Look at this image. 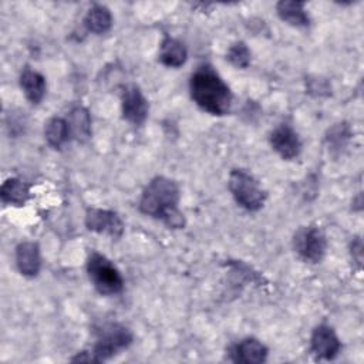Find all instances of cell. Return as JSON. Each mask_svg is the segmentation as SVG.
<instances>
[{
    "label": "cell",
    "mask_w": 364,
    "mask_h": 364,
    "mask_svg": "<svg viewBox=\"0 0 364 364\" xmlns=\"http://www.w3.org/2000/svg\"><path fill=\"white\" fill-rule=\"evenodd\" d=\"M181 191L178 183L166 176H155L144 188L139 210L154 219L162 220L171 229H182L185 218L178 209Z\"/></svg>",
    "instance_id": "cell-1"
},
{
    "label": "cell",
    "mask_w": 364,
    "mask_h": 364,
    "mask_svg": "<svg viewBox=\"0 0 364 364\" xmlns=\"http://www.w3.org/2000/svg\"><path fill=\"white\" fill-rule=\"evenodd\" d=\"M189 94L193 102L212 115H226L232 107V91L209 64L199 65L191 75Z\"/></svg>",
    "instance_id": "cell-2"
},
{
    "label": "cell",
    "mask_w": 364,
    "mask_h": 364,
    "mask_svg": "<svg viewBox=\"0 0 364 364\" xmlns=\"http://www.w3.org/2000/svg\"><path fill=\"white\" fill-rule=\"evenodd\" d=\"M87 274L102 296H115L124 290V279L115 264L104 255L92 252L87 260Z\"/></svg>",
    "instance_id": "cell-3"
},
{
    "label": "cell",
    "mask_w": 364,
    "mask_h": 364,
    "mask_svg": "<svg viewBox=\"0 0 364 364\" xmlns=\"http://www.w3.org/2000/svg\"><path fill=\"white\" fill-rule=\"evenodd\" d=\"M228 185L233 199L240 208L249 212H257L263 208L267 193L252 173L239 168L232 169Z\"/></svg>",
    "instance_id": "cell-4"
},
{
    "label": "cell",
    "mask_w": 364,
    "mask_h": 364,
    "mask_svg": "<svg viewBox=\"0 0 364 364\" xmlns=\"http://www.w3.org/2000/svg\"><path fill=\"white\" fill-rule=\"evenodd\" d=\"M134 340V336L128 327L119 323H107L98 330L97 343L94 344L91 353L95 358V363H102L119 351L128 348Z\"/></svg>",
    "instance_id": "cell-5"
},
{
    "label": "cell",
    "mask_w": 364,
    "mask_h": 364,
    "mask_svg": "<svg viewBox=\"0 0 364 364\" xmlns=\"http://www.w3.org/2000/svg\"><path fill=\"white\" fill-rule=\"evenodd\" d=\"M293 249L307 263H320L327 252V239L323 230L309 225L299 228L293 235Z\"/></svg>",
    "instance_id": "cell-6"
},
{
    "label": "cell",
    "mask_w": 364,
    "mask_h": 364,
    "mask_svg": "<svg viewBox=\"0 0 364 364\" xmlns=\"http://www.w3.org/2000/svg\"><path fill=\"white\" fill-rule=\"evenodd\" d=\"M85 226L88 230L119 239L124 235V222L119 215L109 209L88 208L85 212Z\"/></svg>",
    "instance_id": "cell-7"
},
{
    "label": "cell",
    "mask_w": 364,
    "mask_h": 364,
    "mask_svg": "<svg viewBox=\"0 0 364 364\" xmlns=\"http://www.w3.org/2000/svg\"><path fill=\"white\" fill-rule=\"evenodd\" d=\"M121 111L122 118L132 125H141L145 122L149 112V104L138 85L129 84L122 88Z\"/></svg>",
    "instance_id": "cell-8"
},
{
    "label": "cell",
    "mask_w": 364,
    "mask_h": 364,
    "mask_svg": "<svg viewBox=\"0 0 364 364\" xmlns=\"http://www.w3.org/2000/svg\"><path fill=\"white\" fill-rule=\"evenodd\" d=\"M310 351L320 360H334L341 351V341L333 327L318 324L310 337Z\"/></svg>",
    "instance_id": "cell-9"
},
{
    "label": "cell",
    "mask_w": 364,
    "mask_h": 364,
    "mask_svg": "<svg viewBox=\"0 0 364 364\" xmlns=\"http://www.w3.org/2000/svg\"><path fill=\"white\" fill-rule=\"evenodd\" d=\"M272 148L277 152V155L286 161H291L297 158L301 152V141L299 134L289 125L280 124L277 125L269 136Z\"/></svg>",
    "instance_id": "cell-10"
},
{
    "label": "cell",
    "mask_w": 364,
    "mask_h": 364,
    "mask_svg": "<svg viewBox=\"0 0 364 364\" xmlns=\"http://www.w3.org/2000/svg\"><path fill=\"white\" fill-rule=\"evenodd\" d=\"M269 348L255 337H246L233 344L229 350V357L233 363L260 364L267 360Z\"/></svg>",
    "instance_id": "cell-11"
},
{
    "label": "cell",
    "mask_w": 364,
    "mask_h": 364,
    "mask_svg": "<svg viewBox=\"0 0 364 364\" xmlns=\"http://www.w3.org/2000/svg\"><path fill=\"white\" fill-rule=\"evenodd\" d=\"M16 266L26 277H36L41 269L40 247L36 242H20L16 247Z\"/></svg>",
    "instance_id": "cell-12"
},
{
    "label": "cell",
    "mask_w": 364,
    "mask_h": 364,
    "mask_svg": "<svg viewBox=\"0 0 364 364\" xmlns=\"http://www.w3.org/2000/svg\"><path fill=\"white\" fill-rule=\"evenodd\" d=\"M20 87L26 95V98L37 105L43 101L44 95H46V90H47V82L43 74H40L38 71L30 68V67H24L21 74H20Z\"/></svg>",
    "instance_id": "cell-13"
},
{
    "label": "cell",
    "mask_w": 364,
    "mask_h": 364,
    "mask_svg": "<svg viewBox=\"0 0 364 364\" xmlns=\"http://www.w3.org/2000/svg\"><path fill=\"white\" fill-rule=\"evenodd\" d=\"M67 124L70 128L71 139L77 142H87L91 138V117L85 107L75 105L68 111Z\"/></svg>",
    "instance_id": "cell-14"
},
{
    "label": "cell",
    "mask_w": 364,
    "mask_h": 364,
    "mask_svg": "<svg viewBox=\"0 0 364 364\" xmlns=\"http://www.w3.org/2000/svg\"><path fill=\"white\" fill-rule=\"evenodd\" d=\"M276 11L280 20L286 21L293 27H307L310 26V17L306 10L304 1L296 0H282L276 4Z\"/></svg>",
    "instance_id": "cell-15"
},
{
    "label": "cell",
    "mask_w": 364,
    "mask_h": 364,
    "mask_svg": "<svg viewBox=\"0 0 364 364\" xmlns=\"http://www.w3.org/2000/svg\"><path fill=\"white\" fill-rule=\"evenodd\" d=\"M159 61L165 67L178 68L188 60V50L185 44L173 37H165L159 46Z\"/></svg>",
    "instance_id": "cell-16"
},
{
    "label": "cell",
    "mask_w": 364,
    "mask_h": 364,
    "mask_svg": "<svg viewBox=\"0 0 364 364\" xmlns=\"http://www.w3.org/2000/svg\"><path fill=\"white\" fill-rule=\"evenodd\" d=\"M0 198L3 203L23 206L30 199V186L20 178H9L1 183Z\"/></svg>",
    "instance_id": "cell-17"
},
{
    "label": "cell",
    "mask_w": 364,
    "mask_h": 364,
    "mask_svg": "<svg viewBox=\"0 0 364 364\" xmlns=\"http://www.w3.org/2000/svg\"><path fill=\"white\" fill-rule=\"evenodd\" d=\"M84 26L94 34H105L112 27V14L104 4H94L84 17Z\"/></svg>",
    "instance_id": "cell-18"
},
{
    "label": "cell",
    "mask_w": 364,
    "mask_h": 364,
    "mask_svg": "<svg viewBox=\"0 0 364 364\" xmlns=\"http://www.w3.org/2000/svg\"><path fill=\"white\" fill-rule=\"evenodd\" d=\"M44 138L51 148L61 149L71 139L67 119L61 117L50 118L44 127Z\"/></svg>",
    "instance_id": "cell-19"
},
{
    "label": "cell",
    "mask_w": 364,
    "mask_h": 364,
    "mask_svg": "<svg viewBox=\"0 0 364 364\" xmlns=\"http://www.w3.org/2000/svg\"><path fill=\"white\" fill-rule=\"evenodd\" d=\"M350 136H351V131L348 124L338 122L333 125L326 134V142H327L328 151L340 152L348 144Z\"/></svg>",
    "instance_id": "cell-20"
},
{
    "label": "cell",
    "mask_w": 364,
    "mask_h": 364,
    "mask_svg": "<svg viewBox=\"0 0 364 364\" xmlns=\"http://www.w3.org/2000/svg\"><path fill=\"white\" fill-rule=\"evenodd\" d=\"M226 60L236 68H247L252 61V53L245 41L233 43L226 53Z\"/></svg>",
    "instance_id": "cell-21"
},
{
    "label": "cell",
    "mask_w": 364,
    "mask_h": 364,
    "mask_svg": "<svg viewBox=\"0 0 364 364\" xmlns=\"http://www.w3.org/2000/svg\"><path fill=\"white\" fill-rule=\"evenodd\" d=\"M350 253L353 260L357 263L358 267H361L363 263V242L360 237H354L350 243Z\"/></svg>",
    "instance_id": "cell-22"
}]
</instances>
